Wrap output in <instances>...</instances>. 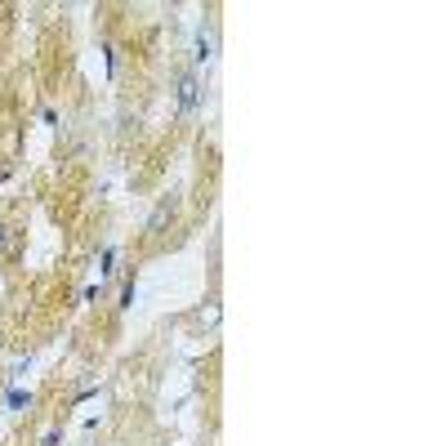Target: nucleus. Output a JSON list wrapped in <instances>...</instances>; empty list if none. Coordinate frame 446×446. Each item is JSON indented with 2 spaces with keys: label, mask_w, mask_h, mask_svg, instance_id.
Returning a JSON list of instances; mask_svg holds the SVG:
<instances>
[{
  "label": "nucleus",
  "mask_w": 446,
  "mask_h": 446,
  "mask_svg": "<svg viewBox=\"0 0 446 446\" xmlns=\"http://www.w3.org/2000/svg\"><path fill=\"white\" fill-rule=\"evenodd\" d=\"M174 94H179V116H192V112H197V103H201V81L197 76H192V71H179V76H174Z\"/></svg>",
  "instance_id": "f257e3e1"
},
{
  "label": "nucleus",
  "mask_w": 446,
  "mask_h": 446,
  "mask_svg": "<svg viewBox=\"0 0 446 446\" xmlns=\"http://www.w3.org/2000/svg\"><path fill=\"white\" fill-rule=\"evenodd\" d=\"M174 210H179V201H174V197H165V201H161V206H156V210L148 214V223H143V232H148V237H156V232H161V228H165V223H170V219H174Z\"/></svg>",
  "instance_id": "f03ea898"
},
{
  "label": "nucleus",
  "mask_w": 446,
  "mask_h": 446,
  "mask_svg": "<svg viewBox=\"0 0 446 446\" xmlns=\"http://www.w3.org/2000/svg\"><path fill=\"white\" fill-rule=\"evenodd\" d=\"M5 246H9V228L0 223V250H5Z\"/></svg>",
  "instance_id": "7ed1b4c3"
}]
</instances>
